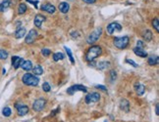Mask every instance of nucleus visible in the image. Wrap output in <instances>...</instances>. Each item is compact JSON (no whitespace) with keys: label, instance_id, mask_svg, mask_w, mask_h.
<instances>
[{"label":"nucleus","instance_id":"obj_1","mask_svg":"<svg viewBox=\"0 0 159 122\" xmlns=\"http://www.w3.org/2000/svg\"><path fill=\"white\" fill-rule=\"evenodd\" d=\"M102 54V49L100 46H91L88 50L87 51V54H85V60L87 62H92L94 59H96L97 57H99Z\"/></svg>","mask_w":159,"mask_h":122},{"label":"nucleus","instance_id":"obj_2","mask_svg":"<svg viewBox=\"0 0 159 122\" xmlns=\"http://www.w3.org/2000/svg\"><path fill=\"white\" fill-rule=\"evenodd\" d=\"M22 81H23L24 84H26L28 86H37L38 85L39 79L38 77L34 76V75L30 74V73H26V74L23 75Z\"/></svg>","mask_w":159,"mask_h":122},{"label":"nucleus","instance_id":"obj_3","mask_svg":"<svg viewBox=\"0 0 159 122\" xmlns=\"http://www.w3.org/2000/svg\"><path fill=\"white\" fill-rule=\"evenodd\" d=\"M130 38L129 36H122V37H116L114 39V45L118 49H125L129 45Z\"/></svg>","mask_w":159,"mask_h":122},{"label":"nucleus","instance_id":"obj_4","mask_svg":"<svg viewBox=\"0 0 159 122\" xmlns=\"http://www.w3.org/2000/svg\"><path fill=\"white\" fill-rule=\"evenodd\" d=\"M101 33H102V28H97L94 31H92L87 38V42L88 44H93L94 42H96L100 37Z\"/></svg>","mask_w":159,"mask_h":122},{"label":"nucleus","instance_id":"obj_5","mask_svg":"<svg viewBox=\"0 0 159 122\" xmlns=\"http://www.w3.org/2000/svg\"><path fill=\"white\" fill-rule=\"evenodd\" d=\"M46 105V100L43 98H39V99L35 100L34 102V105H32V108H34V112H39L44 108V106Z\"/></svg>","mask_w":159,"mask_h":122},{"label":"nucleus","instance_id":"obj_6","mask_svg":"<svg viewBox=\"0 0 159 122\" xmlns=\"http://www.w3.org/2000/svg\"><path fill=\"white\" fill-rule=\"evenodd\" d=\"M37 35H38V33L35 30H30V31H28V35L26 36V43L27 44H32L35 41V39H36Z\"/></svg>","mask_w":159,"mask_h":122},{"label":"nucleus","instance_id":"obj_7","mask_svg":"<svg viewBox=\"0 0 159 122\" xmlns=\"http://www.w3.org/2000/svg\"><path fill=\"white\" fill-rule=\"evenodd\" d=\"M15 108H16L18 114L20 116H24V115H26L28 112V106L26 105H23V104H20V103L15 104Z\"/></svg>","mask_w":159,"mask_h":122},{"label":"nucleus","instance_id":"obj_8","mask_svg":"<svg viewBox=\"0 0 159 122\" xmlns=\"http://www.w3.org/2000/svg\"><path fill=\"white\" fill-rule=\"evenodd\" d=\"M121 30H122V26L118 23H112L108 24L107 28H106V30H107L109 34H113L115 31H121Z\"/></svg>","mask_w":159,"mask_h":122},{"label":"nucleus","instance_id":"obj_9","mask_svg":"<svg viewBox=\"0 0 159 122\" xmlns=\"http://www.w3.org/2000/svg\"><path fill=\"white\" fill-rule=\"evenodd\" d=\"M100 100V95L98 93L94 92L91 93V94H88L87 97H85V103L87 104H92V103H96Z\"/></svg>","mask_w":159,"mask_h":122},{"label":"nucleus","instance_id":"obj_10","mask_svg":"<svg viewBox=\"0 0 159 122\" xmlns=\"http://www.w3.org/2000/svg\"><path fill=\"white\" fill-rule=\"evenodd\" d=\"M77 91L87 92V88L85 87V86H83V85H80V84H78V85H74V86H72V87H70L69 89L67 90V93L69 95H73L75 92H77Z\"/></svg>","mask_w":159,"mask_h":122},{"label":"nucleus","instance_id":"obj_11","mask_svg":"<svg viewBox=\"0 0 159 122\" xmlns=\"http://www.w3.org/2000/svg\"><path fill=\"white\" fill-rule=\"evenodd\" d=\"M41 10L45 11V12L49 13V14H53V13H55V11H56V8H55V6L52 5V4L46 3L41 6Z\"/></svg>","mask_w":159,"mask_h":122},{"label":"nucleus","instance_id":"obj_12","mask_svg":"<svg viewBox=\"0 0 159 122\" xmlns=\"http://www.w3.org/2000/svg\"><path fill=\"white\" fill-rule=\"evenodd\" d=\"M45 21V17L42 16V15H36V16L34 17V26H36V28H41V24H42L43 22Z\"/></svg>","mask_w":159,"mask_h":122},{"label":"nucleus","instance_id":"obj_13","mask_svg":"<svg viewBox=\"0 0 159 122\" xmlns=\"http://www.w3.org/2000/svg\"><path fill=\"white\" fill-rule=\"evenodd\" d=\"M23 62H24L23 59H22V58H20V57H18V56H14L12 58V65H13V66H14L15 68H16V70L22 65V63H23Z\"/></svg>","mask_w":159,"mask_h":122},{"label":"nucleus","instance_id":"obj_14","mask_svg":"<svg viewBox=\"0 0 159 122\" xmlns=\"http://www.w3.org/2000/svg\"><path fill=\"white\" fill-rule=\"evenodd\" d=\"M134 89H136V92L138 96H141V95L144 94L145 87H144V85H142L141 83H136V85H134Z\"/></svg>","mask_w":159,"mask_h":122},{"label":"nucleus","instance_id":"obj_15","mask_svg":"<svg viewBox=\"0 0 159 122\" xmlns=\"http://www.w3.org/2000/svg\"><path fill=\"white\" fill-rule=\"evenodd\" d=\"M69 9H70V5L67 2H61V3L59 4V10H60V12L63 13V14L68 13Z\"/></svg>","mask_w":159,"mask_h":122},{"label":"nucleus","instance_id":"obj_16","mask_svg":"<svg viewBox=\"0 0 159 122\" xmlns=\"http://www.w3.org/2000/svg\"><path fill=\"white\" fill-rule=\"evenodd\" d=\"M134 54L138 57H141V58H146L147 57V53L141 48H138V47L134 48Z\"/></svg>","mask_w":159,"mask_h":122},{"label":"nucleus","instance_id":"obj_17","mask_svg":"<svg viewBox=\"0 0 159 122\" xmlns=\"http://www.w3.org/2000/svg\"><path fill=\"white\" fill-rule=\"evenodd\" d=\"M21 66L24 70H27V71H30V70H32V64L30 61H24Z\"/></svg>","mask_w":159,"mask_h":122},{"label":"nucleus","instance_id":"obj_18","mask_svg":"<svg viewBox=\"0 0 159 122\" xmlns=\"http://www.w3.org/2000/svg\"><path fill=\"white\" fill-rule=\"evenodd\" d=\"M10 5H11V0H3V1L0 3V13L4 12L6 9L9 8Z\"/></svg>","mask_w":159,"mask_h":122},{"label":"nucleus","instance_id":"obj_19","mask_svg":"<svg viewBox=\"0 0 159 122\" xmlns=\"http://www.w3.org/2000/svg\"><path fill=\"white\" fill-rule=\"evenodd\" d=\"M120 106H121V110H123L124 112H129L130 110V104L127 100H122L120 103Z\"/></svg>","mask_w":159,"mask_h":122},{"label":"nucleus","instance_id":"obj_20","mask_svg":"<svg viewBox=\"0 0 159 122\" xmlns=\"http://www.w3.org/2000/svg\"><path fill=\"white\" fill-rule=\"evenodd\" d=\"M26 35V28H19L17 30L16 33H15V36L16 38H22Z\"/></svg>","mask_w":159,"mask_h":122},{"label":"nucleus","instance_id":"obj_21","mask_svg":"<svg viewBox=\"0 0 159 122\" xmlns=\"http://www.w3.org/2000/svg\"><path fill=\"white\" fill-rule=\"evenodd\" d=\"M142 37H143V39H144L145 41L148 42V41H150L152 39V32L150 31V30H144L143 33H142Z\"/></svg>","mask_w":159,"mask_h":122},{"label":"nucleus","instance_id":"obj_22","mask_svg":"<svg viewBox=\"0 0 159 122\" xmlns=\"http://www.w3.org/2000/svg\"><path fill=\"white\" fill-rule=\"evenodd\" d=\"M158 56H154V55H152V56H150L148 58V60H147V62H148V65L150 66H155L158 64Z\"/></svg>","mask_w":159,"mask_h":122},{"label":"nucleus","instance_id":"obj_23","mask_svg":"<svg viewBox=\"0 0 159 122\" xmlns=\"http://www.w3.org/2000/svg\"><path fill=\"white\" fill-rule=\"evenodd\" d=\"M26 11H27V5L25 3H21L19 5V8H18V13L20 15H23L26 13Z\"/></svg>","mask_w":159,"mask_h":122},{"label":"nucleus","instance_id":"obj_24","mask_svg":"<svg viewBox=\"0 0 159 122\" xmlns=\"http://www.w3.org/2000/svg\"><path fill=\"white\" fill-rule=\"evenodd\" d=\"M32 70H34V73L35 75H41L43 73V70L40 66H35L34 68H32Z\"/></svg>","mask_w":159,"mask_h":122},{"label":"nucleus","instance_id":"obj_25","mask_svg":"<svg viewBox=\"0 0 159 122\" xmlns=\"http://www.w3.org/2000/svg\"><path fill=\"white\" fill-rule=\"evenodd\" d=\"M63 59H64V55L62 54V53H60V52L53 54V60H54L55 62L61 61V60H63Z\"/></svg>","mask_w":159,"mask_h":122},{"label":"nucleus","instance_id":"obj_26","mask_svg":"<svg viewBox=\"0 0 159 122\" xmlns=\"http://www.w3.org/2000/svg\"><path fill=\"white\" fill-rule=\"evenodd\" d=\"M64 48H65L66 52H67V55H68V57H69L71 63L74 65V64H75V60H74V57H73V55H72V51H71V49H69L68 47H64Z\"/></svg>","mask_w":159,"mask_h":122},{"label":"nucleus","instance_id":"obj_27","mask_svg":"<svg viewBox=\"0 0 159 122\" xmlns=\"http://www.w3.org/2000/svg\"><path fill=\"white\" fill-rule=\"evenodd\" d=\"M108 66H110L109 62H100V63L97 65V68H98L99 70H104V68H107Z\"/></svg>","mask_w":159,"mask_h":122},{"label":"nucleus","instance_id":"obj_28","mask_svg":"<svg viewBox=\"0 0 159 122\" xmlns=\"http://www.w3.org/2000/svg\"><path fill=\"white\" fill-rule=\"evenodd\" d=\"M2 113H3L4 116L8 117V116H10V115H11L12 112H11L10 108H8V106H5V108H3V110H2Z\"/></svg>","mask_w":159,"mask_h":122},{"label":"nucleus","instance_id":"obj_29","mask_svg":"<svg viewBox=\"0 0 159 122\" xmlns=\"http://www.w3.org/2000/svg\"><path fill=\"white\" fill-rule=\"evenodd\" d=\"M8 58V52L0 49V60H6Z\"/></svg>","mask_w":159,"mask_h":122},{"label":"nucleus","instance_id":"obj_30","mask_svg":"<svg viewBox=\"0 0 159 122\" xmlns=\"http://www.w3.org/2000/svg\"><path fill=\"white\" fill-rule=\"evenodd\" d=\"M152 26H154V28L156 30V31H159V21L157 18H155V19L152 21Z\"/></svg>","mask_w":159,"mask_h":122},{"label":"nucleus","instance_id":"obj_31","mask_svg":"<svg viewBox=\"0 0 159 122\" xmlns=\"http://www.w3.org/2000/svg\"><path fill=\"white\" fill-rule=\"evenodd\" d=\"M42 89L44 92H49L51 88H50V85L47 83V82H44V83L42 84Z\"/></svg>","mask_w":159,"mask_h":122},{"label":"nucleus","instance_id":"obj_32","mask_svg":"<svg viewBox=\"0 0 159 122\" xmlns=\"http://www.w3.org/2000/svg\"><path fill=\"white\" fill-rule=\"evenodd\" d=\"M41 54H42L44 57H48L51 54V51H50L49 49H42V50H41Z\"/></svg>","mask_w":159,"mask_h":122},{"label":"nucleus","instance_id":"obj_33","mask_svg":"<svg viewBox=\"0 0 159 122\" xmlns=\"http://www.w3.org/2000/svg\"><path fill=\"white\" fill-rule=\"evenodd\" d=\"M110 74H111V82H114L115 79H116V77H117L116 71H115V70H111V71H110Z\"/></svg>","mask_w":159,"mask_h":122},{"label":"nucleus","instance_id":"obj_34","mask_svg":"<svg viewBox=\"0 0 159 122\" xmlns=\"http://www.w3.org/2000/svg\"><path fill=\"white\" fill-rule=\"evenodd\" d=\"M126 62H127L128 64H130V65H132V66H134V68H138V66L136 63H134V61H132V60H130V59H127V60H126Z\"/></svg>","mask_w":159,"mask_h":122},{"label":"nucleus","instance_id":"obj_35","mask_svg":"<svg viewBox=\"0 0 159 122\" xmlns=\"http://www.w3.org/2000/svg\"><path fill=\"white\" fill-rule=\"evenodd\" d=\"M95 88H96V89H99V90L104 91V92H106V91H107V88H106L105 86H103V85H96Z\"/></svg>","mask_w":159,"mask_h":122},{"label":"nucleus","instance_id":"obj_36","mask_svg":"<svg viewBox=\"0 0 159 122\" xmlns=\"http://www.w3.org/2000/svg\"><path fill=\"white\" fill-rule=\"evenodd\" d=\"M136 44H138V48H141V49H142V48H143V46H144V44H143V42H142V41H140V40H138V42H136Z\"/></svg>","mask_w":159,"mask_h":122},{"label":"nucleus","instance_id":"obj_37","mask_svg":"<svg viewBox=\"0 0 159 122\" xmlns=\"http://www.w3.org/2000/svg\"><path fill=\"white\" fill-rule=\"evenodd\" d=\"M28 3L34 4V7H35V8H37V3H38V1H32V0H28Z\"/></svg>","mask_w":159,"mask_h":122},{"label":"nucleus","instance_id":"obj_38","mask_svg":"<svg viewBox=\"0 0 159 122\" xmlns=\"http://www.w3.org/2000/svg\"><path fill=\"white\" fill-rule=\"evenodd\" d=\"M83 2H85V3L87 4H92V3H95L96 0H83Z\"/></svg>","mask_w":159,"mask_h":122},{"label":"nucleus","instance_id":"obj_39","mask_svg":"<svg viewBox=\"0 0 159 122\" xmlns=\"http://www.w3.org/2000/svg\"><path fill=\"white\" fill-rule=\"evenodd\" d=\"M155 110H156V115H159V106H158V104L155 106Z\"/></svg>","mask_w":159,"mask_h":122},{"label":"nucleus","instance_id":"obj_40","mask_svg":"<svg viewBox=\"0 0 159 122\" xmlns=\"http://www.w3.org/2000/svg\"><path fill=\"white\" fill-rule=\"evenodd\" d=\"M105 122H107V121H105Z\"/></svg>","mask_w":159,"mask_h":122}]
</instances>
